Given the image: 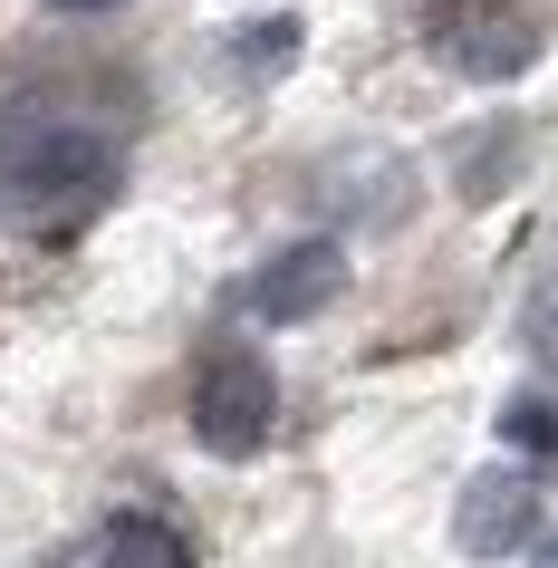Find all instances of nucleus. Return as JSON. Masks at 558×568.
<instances>
[{
  "instance_id": "9",
  "label": "nucleus",
  "mask_w": 558,
  "mask_h": 568,
  "mask_svg": "<svg viewBox=\"0 0 558 568\" xmlns=\"http://www.w3.org/2000/svg\"><path fill=\"white\" fill-rule=\"evenodd\" d=\"M520 337L539 347V366H558V261L529 280V308H520Z\"/></svg>"
},
{
  "instance_id": "5",
  "label": "nucleus",
  "mask_w": 558,
  "mask_h": 568,
  "mask_svg": "<svg viewBox=\"0 0 558 568\" xmlns=\"http://www.w3.org/2000/svg\"><path fill=\"white\" fill-rule=\"evenodd\" d=\"M337 290H347V251H337V241H290V251L251 280V318L298 328V318H318Z\"/></svg>"
},
{
  "instance_id": "1",
  "label": "nucleus",
  "mask_w": 558,
  "mask_h": 568,
  "mask_svg": "<svg viewBox=\"0 0 558 568\" xmlns=\"http://www.w3.org/2000/svg\"><path fill=\"white\" fill-rule=\"evenodd\" d=\"M270 424H280V376H270V357L212 347L193 366V444L222 453V463H251L270 444Z\"/></svg>"
},
{
  "instance_id": "12",
  "label": "nucleus",
  "mask_w": 558,
  "mask_h": 568,
  "mask_svg": "<svg viewBox=\"0 0 558 568\" xmlns=\"http://www.w3.org/2000/svg\"><path fill=\"white\" fill-rule=\"evenodd\" d=\"M59 10H106V0H59Z\"/></svg>"
},
{
  "instance_id": "10",
  "label": "nucleus",
  "mask_w": 558,
  "mask_h": 568,
  "mask_svg": "<svg viewBox=\"0 0 558 568\" xmlns=\"http://www.w3.org/2000/svg\"><path fill=\"white\" fill-rule=\"evenodd\" d=\"M290 59H298V20H290V10H280V20H251V30H241V68H270V78H280Z\"/></svg>"
},
{
  "instance_id": "7",
  "label": "nucleus",
  "mask_w": 558,
  "mask_h": 568,
  "mask_svg": "<svg viewBox=\"0 0 558 568\" xmlns=\"http://www.w3.org/2000/svg\"><path fill=\"white\" fill-rule=\"evenodd\" d=\"M510 174H520V125H500V135H481V145L463 154V203H491Z\"/></svg>"
},
{
  "instance_id": "11",
  "label": "nucleus",
  "mask_w": 558,
  "mask_h": 568,
  "mask_svg": "<svg viewBox=\"0 0 558 568\" xmlns=\"http://www.w3.org/2000/svg\"><path fill=\"white\" fill-rule=\"evenodd\" d=\"M49 568H106V549H97V539H88V549H59V559H49Z\"/></svg>"
},
{
  "instance_id": "8",
  "label": "nucleus",
  "mask_w": 558,
  "mask_h": 568,
  "mask_svg": "<svg viewBox=\"0 0 558 568\" xmlns=\"http://www.w3.org/2000/svg\"><path fill=\"white\" fill-rule=\"evenodd\" d=\"M500 444L529 453V463H549L558 453V405L549 395H510V405H500Z\"/></svg>"
},
{
  "instance_id": "4",
  "label": "nucleus",
  "mask_w": 558,
  "mask_h": 568,
  "mask_svg": "<svg viewBox=\"0 0 558 568\" xmlns=\"http://www.w3.org/2000/svg\"><path fill=\"white\" fill-rule=\"evenodd\" d=\"M529 530H539V481H529L520 463H491V473L463 481L453 539H463L471 559H510V549H529Z\"/></svg>"
},
{
  "instance_id": "2",
  "label": "nucleus",
  "mask_w": 558,
  "mask_h": 568,
  "mask_svg": "<svg viewBox=\"0 0 558 568\" xmlns=\"http://www.w3.org/2000/svg\"><path fill=\"white\" fill-rule=\"evenodd\" d=\"M106 174L116 164L88 125H10L0 135V193L10 203H97Z\"/></svg>"
},
{
  "instance_id": "6",
  "label": "nucleus",
  "mask_w": 558,
  "mask_h": 568,
  "mask_svg": "<svg viewBox=\"0 0 558 568\" xmlns=\"http://www.w3.org/2000/svg\"><path fill=\"white\" fill-rule=\"evenodd\" d=\"M97 549H106V568H193V539H183L174 520H154V510L106 520V530H97Z\"/></svg>"
},
{
  "instance_id": "13",
  "label": "nucleus",
  "mask_w": 558,
  "mask_h": 568,
  "mask_svg": "<svg viewBox=\"0 0 558 568\" xmlns=\"http://www.w3.org/2000/svg\"><path fill=\"white\" fill-rule=\"evenodd\" d=\"M549 568H558V549H549Z\"/></svg>"
},
{
  "instance_id": "3",
  "label": "nucleus",
  "mask_w": 558,
  "mask_h": 568,
  "mask_svg": "<svg viewBox=\"0 0 558 568\" xmlns=\"http://www.w3.org/2000/svg\"><path fill=\"white\" fill-rule=\"evenodd\" d=\"M424 39H434L443 68H463L481 88H500V78H520L539 59V20H529L520 0H434Z\"/></svg>"
}]
</instances>
